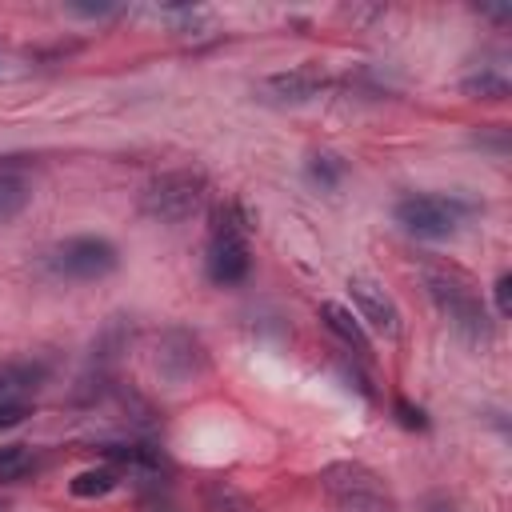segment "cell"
<instances>
[{"label":"cell","mask_w":512,"mask_h":512,"mask_svg":"<svg viewBox=\"0 0 512 512\" xmlns=\"http://www.w3.org/2000/svg\"><path fill=\"white\" fill-rule=\"evenodd\" d=\"M420 280L432 296V304L440 308V316L468 340V344H488L492 340V320L488 308L472 284V276L456 264H424Z\"/></svg>","instance_id":"1"},{"label":"cell","mask_w":512,"mask_h":512,"mask_svg":"<svg viewBox=\"0 0 512 512\" xmlns=\"http://www.w3.org/2000/svg\"><path fill=\"white\" fill-rule=\"evenodd\" d=\"M316 480L328 512H400L388 480L360 460H332L320 468Z\"/></svg>","instance_id":"2"},{"label":"cell","mask_w":512,"mask_h":512,"mask_svg":"<svg viewBox=\"0 0 512 512\" xmlns=\"http://www.w3.org/2000/svg\"><path fill=\"white\" fill-rule=\"evenodd\" d=\"M204 196H208L204 172L172 168V172L152 176L140 188V212L148 220H160V224H180V220H188L204 208Z\"/></svg>","instance_id":"3"},{"label":"cell","mask_w":512,"mask_h":512,"mask_svg":"<svg viewBox=\"0 0 512 512\" xmlns=\"http://www.w3.org/2000/svg\"><path fill=\"white\" fill-rule=\"evenodd\" d=\"M244 232L248 224L236 204H220L212 212V232H208V252H204V272L212 284H240L248 276L252 256H248Z\"/></svg>","instance_id":"4"},{"label":"cell","mask_w":512,"mask_h":512,"mask_svg":"<svg viewBox=\"0 0 512 512\" xmlns=\"http://www.w3.org/2000/svg\"><path fill=\"white\" fill-rule=\"evenodd\" d=\"M468 212H472V204L460 200V196L412 192L396 204V224L408 236H420V240H448V236H456V228L464 224Z\"/></svg>","instance_id":"5"},{"label":"cell","mask_w":512,"mask_h":512,"mask_svg":"<svg viewBox=\"0 0 512 512\" xmlns=\"http://www.w3.org/2000/svg\"><path fill=\"white\" fill-rule=\"evenodd\" d=\"M120 252L108 236H68L44 252V268L56 280H104L116 272Z\"/></svg>","instance_id":"6"},{"label":"cell","mask_w":512,"mask_h":512,"mask_svg":"<svg viewBox=\"0 0 512 512\" xmlns=\"http://www.w3.org/2000/svg\"><path fill=\"white\" fill-rule=\"evenodd\" d=\"M156 372L168 380V384H184L192 376H200L208 368V352H204V340L188 328H164L160 340H156V356H152Z\"/></svg>","instance_id":"7"},{"label":"cell","mask_w":512,"mask_h":512,"mask_svg":"<svg viewBox=\"0 0 512 512\" xmlns=\"http://www.w3.org/2000/svg\"><path fill=\"white\" fill-rule=\"evenodd\" d=\"M40 380H44V364H32V360L0 364V428H12L28 416Z\"/></svg>","instance_id":"8"},{"label":"cell","mask_w":512,"mask_h":512,"mask_svg":"<svg viewBox=\"0 0 512 512\" xmlns=\"http://www.w3.org/2000/svg\"><path fill=\"white\" fill-rule=\"evenodd\" d=\"M348 296H352V304H356V320L360 324H368L372 332H380V336H400V308H396V300L372 280V276H348Z\"/></svg>","instance_id":"9"},{"label":"cell","mask_w":512,"mask_h":512,"mask_svg":"<svg viewBox=\"0 0 512 512\" xmlns=\"http://www.w3.org/2000/svg\"><path fill=\"white\" fill-rule=\"evenodd\" d=\"M324 88H328V76H324V68H316V64H300V68L272 72V76L260 80V92H264V100H272V104H308V100H316Z\"/></svg>","instance_id":"10"},{"label":"cell","mask_w":512,"mask_h":512,"mask_svg":"<svg viewBox=\"0 0 512 512\" xmlns=\"http://www.w3.org/2000/svg\"><path fill=\"white\" fill-rule=\"evenodd\" d=\"M320 324L348 348V352H356V356H368L372 352V344H368V332H364V324L344 308V304H332V300H324L320 304Z\"/></svg>","instance_id":"11"},{"label":"cell","mask_w":512,"mask_h":512,"mask_svg":"<svg viewBox=\"0 0 512 512\" xmlns=\"http://www.w3.org/2000/svg\"><path fill=\"white\" fill-rule=\"evenodd\" d=\"M116 484H120V468L116 464H100V468L76 472L72 484H68V492L80 496V500H96V496H108Z\"/></svg>","instance_id":"12"},{"label":"cell","mask_w":512,"mask_h":512,"mask_svg":"<svg viewBox=\"0 0 512 512\" xmlns=\"http://www.w3.org/2000/svg\"><path fill=\"white\" fill-rule=\"evenodd\" d=\"M28 180L24 176H12V172H0V224H8V220H16L20 212H24V204H28Z\"/></svg>","instance_id":"13"},{"label":"cell","mask_w":512,"mask_h":512,"mask_svg":"<svg viewBox=\"0 0 512 512\" xmlns=\"http://www.w3.org/2000/svg\"><path fill=\"white\" fill-rule=\"evenodd\" d=\"M36 468V452L28 444H4L0 448V480H20Z\"/></svg>","instance_id":"14"},{"label":"cell","mask_w":512,"mask_h":512,"mask_svg":"<svg viewBox=\"0 0 512 512\" xmlns=\"http://www.w3.org/2000/svg\"><path fill=\"white\" fill-rule=\"evenodd\" d=\"M464 92L472 100H504L508 96V80L500 72H480V76H468L464 80Z\"/></svg>","instance_id":"15"},{"label":"cell","mask_w":512,"mask_h":512,"mask_svg":"<svg viewBox=\"0 0 512 512\" xmlns=\"http://www.w3.org/2000/svg\"><path fill=\"white\" fill-rule=\"evenodd\" d=\"M208 512H256V504L228 484H212L208 488Z\"/></svg>","instance_id":"16"},{"label":"cell","mask_w":512,"mask_h":512,"mask_svg":"<svg viewBox=\"0 0 512 512\" xmlns=\"http://www.w3.org/2000/svg\"><path fill=\"white\" fill-rule=\"evenodd\" d=\"M308 176H312L320 188H336L340 176H344V160L332 156V152H316V156L308 160Z\"/></svg>","instance_id":"17"},{"label":"cell","mask_w":512,"mask_h":512,"mask_svg":"<svg viewBox=\"0 0 512 512\" xmlns=\"http://www.w3.org/2000/svg\"><path fill=\"white\" fill-rule=\"evenodd\" d=\"M492 296H496V316H512V276H508V272L496 276Z\"/></svg>","instance_id":"18"},{"label":"cell","mask_w":512,"mask_h":512,"mask_svg":"<svg viewBox=\"0 0 512 512\" xmlns=\"http://www.w3.org/2000/svg\"><path fill=\"white\" fill-rule=\"evenodd\" d=\"M396 412H400V424H408V428H428V420H424V412H420V408H412V404L396 400Z\"/></svg>","instance_id":"19"},{"label":"cell","mask_w":512,"mask_h":512,"mask_svg":"<svg viewBox=\"0 0 512 512\" xmlns=\"http://www.w3.org/2000/svg\"><path fill=\"white\" fill-rule=\"evenodd\" d=\"M424 512H456V504H452V500H444V496H432Z\"/></svg>","instance_id":"20"}]
</instances>
